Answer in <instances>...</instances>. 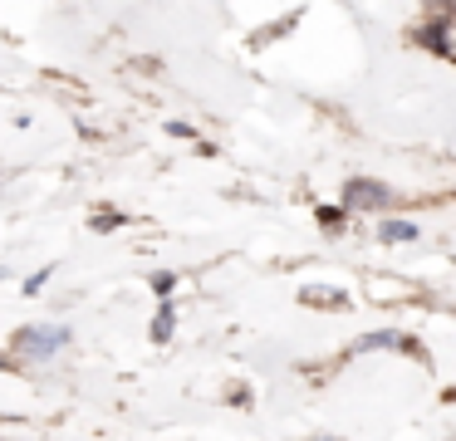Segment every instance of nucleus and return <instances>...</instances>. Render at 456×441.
Wrapping results in <instances>:
<instances>
[{
  "instance_id": "obj_1",
  "label": "nucleus",
  "mask_w": 456,
  "mask_h": 441,
  "mask_svg": "<svg viewBox=\"0 0 456 441\" xmlns=\"http://www.w3.org/2000/svg\"><path fill=\"white\" fill-rule=\"evenodd\" d=\"M69 343V329L64 323H30V329H15V353L25 363H45Z\"/></svg>"
},
{
  "instance_id": "obj_2",
  "label": "nucleus",
  "mask_w": 456,
  "mask_h": 441,
  "mask_svg": "<svg viewBox=\"0 0 456 441\" xmlns=\"http://www.w3.org/2000/svg\"><path fill=\"white\" fill-rule=\"evenodd\" d=\"M383 201H387V186H378V182L354 176V182L344 186V211H378Z\"/></svg>"
},
{
  "instance_id": "obj_3",
  "label": "nucleus",
  "mask_w": 456,
  "mask_h": 441,
  "mask_svg": "<svg viewBox=\"0 0 456 441\" xmlns=\"http://www.w3.org/2000/svg\"><path fill=\"white\" fill-rule=\"evenodd\" d=\"M446 29H452V20H446V15H436L432 25H422V29H417V45H422V49H432L436 59H452V39H446Z\"/></svg>"
},
{
  "instance_id": "obj_4",
  "label": "nucleus",
  "mask_w": 456,
  "mask_h": 441,
  "mask_svg": "<svg viewBox=\"0 0 456 441\" xmlns=\"http://www.w3.org/2000/svg\"><path fill=\"white\" fill-rule=\"evenodd\" d=\"M358 348H403V353H417V343L403 339V333H393V329H383V333H363Z\"/></svg>"
},
{
  "instance_id": "obj_5",
  "label": "nucleus",
  "mask_w": 456,
  "mask_h": 441,
  "mask_svg": "<svg viewBox=\"0 0 456 441\" xmlns=\"http://www.w3.org/2000/svg\"><path fill=\"white\" fill-rule=\"evenodd\" d=\"M172 329H177V309H172V299H162V309L152 314V343H167L172 339Z\"/></svg>"
},
{
  "instance_id": "obj_6",
  "label": "nucleus",
  "mask_w": 456,
  "mask_h": 441,
  "mask_svg": "<svg viewBox=\"0 0 456 441\" xmlns=\"http://www.w3.org/2000/svg\"><path fill=\"white\" fill-rule=\"evenodd\" d=\"M378 241H387V245L417 241V225L412 221H383V225H378Z\"/></svg>"
},
{
  "instance_id": "obj_7",
  "label": "nucleus",
  "mask_w": 456,
  "mask_h": 441,
  "mask_svg": "<svg viewBox=\"0 0 456 441\" xmlns=\"http://www.w3.org/2000/svg\"><path fill=\"white\" fill-rule=\"evenodd\" d=\"M118 225H123V216L113 211V206H99V211L89 216V231H118Z\"/></svg>"
},
{
  "instance_id": "obj_8",
  "label": "nucleus",
  "mask_w": 456,
  "mask_h": 441,
  "mask_svg": "<svg viewBox=\"0 0 456 441\" xmlns=\"http://www.w3.org/2000/svg\"><path fill=\"white\" fill-rule=\"evenodd\" d=\"M299 299H305V304H324V309H344V294H334V290H305V294H299Z\"/></svg>"
},
{
  "instance_id": "obj_9",
  "label": "nucleus",
  "mask_w": 456,
  "mask_h": 441,
  "mask_svg": "<svg viewBox=\"0 0 456 441\" xmlns=\"http://www.w3.org/2000/svg\"><path fill=\"white\" fill-rule=\"evenodd\" d=\"M344 206H319V225H324V231L329 235H334V231H344Z\"/></svg>"
},
{
  "instance_id": "obj_10",
  "label": "nucleus",
  "mask_w": 456,
  "mask_h": 441,
  "mask_svg": "<svg viewBox=\"0 0 456 441\" xmlns=\"http://www.w3.org/2000/svg\"><path fill=\"white\" fill-rule=\"evenodd\" d=\"M172 290H177V274H172V270H158V274H152V294H162V299H167Z\"/></svg>"
},
{
  "instance_id": "obj_11",
  "label": "nucleus",
  "mask_w": 456,
  "mask_h": 441,
  "mask_svg": "<svg viewBox=\"0 0 456 441\" xmlns=\"http://www.w3.org/2000/svg\"><path fill=\"white\" fill-rule=\"evenodd\" d=\"M50 274H54V265H45V270H35L30 280H25V294H40L45 284H50Z\"/></svg>"
},
{
  "instance_id": "obj_12",
  "label": "nucleus",
  "mask_w": 456,
  "mask_h": 441,
  "mask_svg": "<svg viewBox=\"0 0 456 441\" xmlns=\"http://www.w3.org/2000/svg\"><path fill=\"white\" fill-rule=\"evenodd\" d=\"M0 368H11V358H0Z\"/></svg>"
},
{
  "instance_id": "obj_13",
  "label": "nucleus",
  "mask_w": 456,
  "mask_h": 441,
  "mask_svg": "<svg viewBox=\"0 0 456 441\" xmlns=\"http://www.w3.org/2000/svg\"><path fill=\"white\" fill-rule=\"evenodd\" d=\"M0 274H5V270H0Z\"/></svg>"
}]
</instances>
